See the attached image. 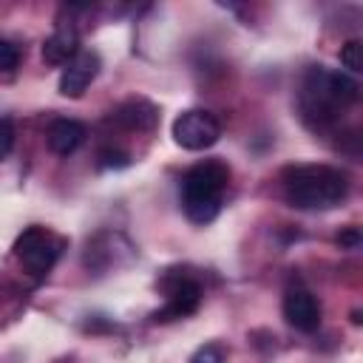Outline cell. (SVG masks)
Returning a JSON list of instances; mask_svg holds the SVG:
<instances>
[{"mask_svg": "<svg viewBox=\"0 0 363 363\" xmlns=\"http://www.w3.org/2000/svg\"><path fill=\"white\" fill-rule=\"evenodd\" d=\"M230 182L224 162H199L182 176V210L193 224H210L221 210V196Z\"/></svg>", "mask_w": 363, "mask_h": 363, "instance_id": "obj_3", "label": "cell"}, {"mask_svg": "<svg viewBox=\"0 0 363 363\" xmlns=\"http://www.w3.org/2000/svg\"><path fill=\"white\" fill-rule=\"evenodd\" d=\"M357 96H360V85L352 77H346L340 71H329L323 65H315L303 77L301 108H303L306 119L332 122L340 111H346L352 102H357Z\"/></svg>", "mask_w": 363, "mask_h": 363, "instance_id": "obj_2", "label": "cell"}, {"mask_svg": "<svg viewBox=\"0 0 363 363\" xmlns=\"http://www.w3.org/2000/svg\"><path fill=\"white\" fill-rule=\"evenodd\" d=\"M281 309H284L286 323H289L292 329H298V332H306V335H309V332H315V329L320 326V303H318V298H315L306 286H301V284L286 286Z\"/></svg>", "mask_w": 363, "mask_h": 363, "instance_id": "obj_7", "label": "cell"}, {"mask_svg": "<svg viewBox=\"0 0 363 363\" xmlns=\"http://www.w3.org/2000/svg\"><path fill=\"white\" fill-rule=\"evenodd\" d=\"M162 286L167 292V303L153 312V320H173V318H184V315L196 312V306L201 301V286L190 275L164 278Z\"/></svg>", "mask_w": 363, "mask_h": 363, "instance_id": "obj_6", "label": "cell"}, {"mask_svg": "<svg viewBox=\"0 0 363 363\" xmlns=\"http://www.w3.org/2000/svg\"><path fill=\"white\" fill-rule=\"evenodd\" d=\"M45 139H48V147L57 156H71L85 139V125L77 122V119H54L48 125Z\"/></svg>", "mask_w": 363, "mask_h": 363, "instance_id": "obj_10", "label": "cell"}, {"mask_svg": "<svg viewBox=\"0 0 363 363\" xmlns=\"http://www.w3.org/2000/svg\"><path fill=\"white\" fill-rule=\"evenodd\" d=\"M62 252V238L43 227H28L14 241V255L31 275H45Z\"/></svg>", "mask_w": 363, "mask_h": 363, "instance_id": "obj_4", "label": "cell"}, {"mask_svg": "<svg viewBox=\"0 0 363 363\" xmlns=\"http://www.w3.org/2000/svg\"><path fill=\"white\" fill-rule=\"evenodd\" d=\"M284 196L298 210H329L349 196V179L329 164H289L281 173Z\"/></svg>", "mask_w": 363, "mask_h": 363, "instance_id": "obj_1", "label": "cell"}, {"mask_svg": "<svg viewBox=\"0 0 363 363\" xmlns=\"http://www.w3.org/2000/svg\"><path fill=\"white\" fill-rule=\"evenodd\" d=\"M337 244H340V247H349V250H354V247L360 244V233H357L354 227H349L346 233H340V235H337Z\"/></svg>", "mask_w": 363, "mask_h": 363, "instance_id": "obj_17", "label": "cell"}, {"mask_svg": "<svg viewBox=\"0 0 363 363\" xmlns=\"http://www.w3.org/2000/svg\"><path fill=\"white\" fill-rule=\"evenodd\" d=\"M173 139L184 150H207L221 139V125L216 113L204 108H190L173 119Z\"/></svg>", "mask_w": 363, "mask_h": 363, "instance_id": "obj_5", "label": "cell"}, {"mask_svg": "<svg viewBox=\"0 0 363 363\" xmlns=\"http://www.w3.org/2000/svg\"><path fill=\"white\" fill-rule=\"evenodd\" d=\"M102 62H99V54L96 51H79L65 68H62V77H60V94L62 96H82L85 88L96 79Z\"/></svg>", "mask_w": 363, "mask_h": 363, "instance_id": "obj_8", "label": "cell"}, {"mask_svg": "<svg viewBox=\"0 0 363 363\" xmlns=\"http://www.w3.org/2000/svg\"><path fill=\"white\" fill-rule=\"evenodd\" d=\"M79 54V37L74 26H57L54 34L43 43V60L48 65H68Z\"/></svg>", "mask_w": 363, "mask_h": 363, "instance_id": "obj_9", "label": "cell"}, {"mask_svg": "<svg viewBox=\"0 0 363 363\" xmlns=\"http://www.w3.org/2000/svg\"><path fill=\"white\" fill-rule=\"evenodd\" d=\"M187 363H224V349L216 343H204L190 354Z\"/></svg>", "mask_w": 363, "mask_h": 363, "instance_id": "obj_13", "label": "cell"}, {"mask_svg": "<svg viewBox=\"0 0 363 363\" xmlns=\"http://www.w3.org/2000/svg\"><path fill=\"white\" fill-rule=\"evenodd\" d=\"M14 147V122L11 119H0V159H6Z\"/></svg>", "mask_w": 363, "mask_h": 363, "instance_id": "obj_15", "label": "cell"}, {"mask_svg": "<svg viewBox=\"0 0 363 363\" xmlns=\"http://www.w3.org/2000/svg\"><path fill=\"white\" fill-rule=\"evenodd\" d=\"M360 40H349L343 48H340V62H343V68H349L352 74H357L360 68H363V62H360Z\"/></svg>", "mask_w": 363, "mask_h": 363, "instance_id": "obj_12", "label": "cell"}, {"mask_svg": "<svg viewBox=\"0 0 363 363\" xmlns=\"http://www.w3.org/2000/svg\"><path fill=\"white\" fill-rule=\"evenodd\" d=\"M99 159H102L105 167H125V164H130V156L122 153V150H102Z\"/></svg>", "mask_w": 363, "mask_h": 363, "instance_id": "obj_16", "label": "cell"}, {"mask_svg": "<svg viewBox=\"0 0 363 363\" xmlns=\"http://www.w3.org/2000/svg\"><path fill=\"white\" fill-rule=\"evenodd\" d=\"M113 119L116 122H122L125 128H153V122H156V111H153V105H147V102H128V105H122L116 113H113Z\"/></svg>", "mask_w": 363, "mask_h": 363, "instance_id": "obj_11", "label": "cell"}, {"mask_svg": "<svg viewBox=\"0 0 363 363\" xmlns=\"http://www.w3.org/2000/svg\"><path fill=\"white\" fill-rule=\"evenodd\" d=\"M17 62H20V51L9 40H0V71H14Z\"/></svg>", "mask_w": 363, "mask_h": 363, "instance_id": "obj_14", "label": "cell"}]
</instances>
